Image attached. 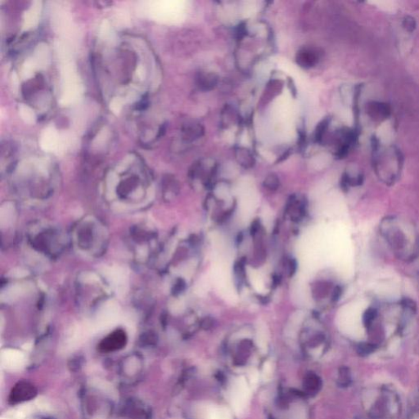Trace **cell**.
Wrapping results in <instances>:
<instances>
[{"label": "cell", "instance_id": "5", "mask_svg": "<svg viewBox=\"0 0 419 419\" xmlns=\"http://www.w3.org/2000/svg\"><path fill=\"white\" fill-rule=\"evenodd\" d=\"M199 87L203 90L212 89L217 84V77L214 74H207L201 76L199 79Z\"/></svg>", "mask_w": 419, "mask_h": 419}, {"label": "cell", "instance_id": "10", "mask_svg": "<svg viewBox=\"0 0 419 419\" xmlns=\"http://www.w3.org/2000/svg\"><path fill=\"white\" fill-rule=\"evenodd\" d=\"M405 22L406 29L409 30V31H413V28L415 27L414 21L413 19L407 18L406 20H405Z\"/></svg>", "mask_w": 419, "mask_h": 419}, {"label": "cell", "instance_id": "4", "mask_svg": "<svg viewBox=\"0 0 419 419\" xmlns=\"http://www.w3.org/2000/svg\"><path fill=\"white\" fill-rule=\"evenodd\" d=\"M125 344V337L123 335L118 334L114 335L112 337L107 339L104 342L102 343L101 348L102 351H116L121 348Z\"/></svg>", "mask_w": 419, "mask_h": 419}, {"label": "cell", "instance_id": "8", "mask_svg": "<svg viewBox=\"0 0 419 419\" xmlns=\"http://www.w3.org/2000/svg\"><path fill=\"white\" fill-rule=\"evenodd\" d=\"M319 386V380L314 375H310L306 380V388L309 391H314L318 390Z\"/></svg>", "mask_w": 419, "mask_h": 419}, {"label": "cell", "instance_id": "2", "mask_svg": "<svg viewBox=\"0 0 419 419\" xmlns=\"http://www.w3.org/2000/svg\"><path fill=\"white\" fill-rule=\"evenodd\" d=\"M37 390L33 385L31 384L30 382L22 381L15 385L11 390L9 402L12 405H16L19 403L31 401L35 398Z\"/></svg>", "mask_w": 419, "mask_h": 419}, {"label": "cell", "instance_id": "7", "mask_svg": "<svg viewBox=\"0 0 419 419\" xmlns=\"http://www.w3.org/2000/svg\"><path fill=\"white\" fill-rule=\"evenodd\" d=\"M238 160L242 162V165H252L253 163V157L251 155L250 153L248 150L243 151H238Z\"/></svg>", "mask_w": 419, "mask_h": 419}, {"label": "cell", "instance_id": "1", "mask_svg": "<svg viewBox=\"0 0 419 419\" xmlns=\"http://www.w3.org/2000/svg\"><path fill=\"white\" fill-rule=\"evenodd\" d=\"M380 232L397 258L409 261L418 253V237L409 221L397 216H387L380 224Z\"/></svg>", "mask_w": 419, "mask_h": 419}, {"label": "cell", "instance_id": "9", "mask_svg": "<svg viewBox=\"0 0 419 419\" xmlns=\"http://www.w3.org/2000/svg\"><path fill=\"white\" fill-rule=\"evenodd\" d=\"M279 179L275 176H269L264 181V185L270 190H275L279 187Z\"/></svg>", "mask_w": 419, "mask_h": 419}, {"label": "cell", "instance_id": "11", "mask_svg": "<svg viewBox=\"0 0 419 419\" xmlns=\"http://www.w3.org/2000/svg\"><path fill=\"white\" fill-rule=\"evenodd\" d=\"M295 270V263L294 261H291V264H290V273H291V275H293L294 272Z\"/></svg>", "mask_w": 419, "mask_h": 419}, {"label": "cell", "instance_id": "3", "mask_svg": "<svg viewBox=\"0 0 419 419\" xmlns=\"http://www.w3.org/2000/svg\"><path fill=\"white\" fill-rule=\"evenodd\" d=\"M318 54L311 48H304L298 54L297 61L302 67H311L318 62Z\"/></svg>", "mask_w": 419, "mask_h": 419}, {"label": "cell", "instance_id": "6", "mask_svg": "<svg viewBox=\"0 0 419 419\" xmlns=\"http://www.w3.org/2000/svg\"><path fill=\"white\" fill-rule=\"evenodd\" d=\"M389 112L390 111L385 104L373 103L369 106V113H372V117L385 118L388 116Z\"/></svg>", "mask_w": 419, "mask_h": 419}, {"label": "cell", "instance_id": "12", "mask_svg": "<svg viewBox=\"0 0 419 419\" xmlns=\"http://www.w3.org/2000/svg\"><path fill=\"white\" fill-rule=\"evenodd\" d=\"M45 419H50V418H45Z\"/></svg>", "mask_w": 419, "mask_h": 419}]
</instances>
